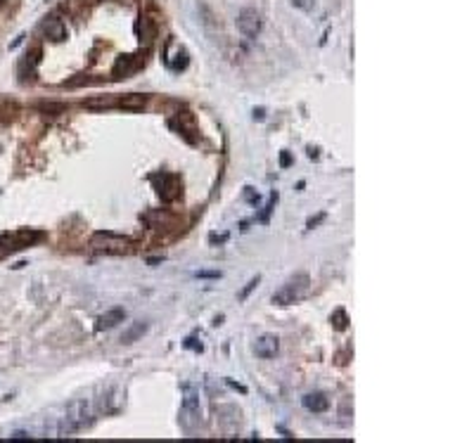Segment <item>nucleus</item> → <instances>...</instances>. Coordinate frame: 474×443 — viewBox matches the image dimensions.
Listing matches in <instances>:
<instances>
[{
  "mask_svg": "<svg viewBox=\"0 0 474 443\" xmlns=\"http://www.w3.org/2000/svg\"><path fill=\"white\" fill-rule=\"evenodd\" d=\"M90 422H93V405L85 398H79V401L67 405V413L59 422V434L62 436L64 434H76V431L85 429Z\"/></svg>",
  "mask_w": 474,
  "mask_h": 443,
  "instance_id": "obj_1",
  "label": "nucleus"
},
{
  "mask_svg": "<svg viewBox=\"0 0 474 443\" xmlns=\"http://www.w3.org/2000/svg\"><path fill=\"white\" fill-rule=\"evenodd\" d=\"M308 289H311V277H308L306 273H299L294 277H289V280L273 294V304H278V306H292V304L301 301L304 296L308 294Z\"/></svg>",
  "mask_w": 474,
  "mask_h": 443,
  "instance_id": "obj_2",
  "label": "nucleus"
},
{
  "mask_svg": "<svg viewBox=\"0 0 474 443\" xmlns=\"http://www.w3.org/2000/svg\"><path fill=\"white\" fill-rule=\"evenodd\" d=\"M43 237V232L36 230H17V232H7V235H0V258L12 251H19L24 247H31L33 242H38Z\"/></svg>",
  "mask_w": 474,
  "mask_h": 443,
  "instance_id": "obj_3",
  "label": "nucleus"
},
{
  "mask_svg": "<svg viewBox=\"0 0 474 443\" xmlns=\"http://www.w3.org/2000/svg\"><path fill=\"white\" fill-rule=\"evenodd\" d=\"M90 244L97 251H105V254H123V251L131 249V240L119 237L114 232H95Z\"/></svg>",
  "mask_w": 474,
  "mask_h": 443,
  "instance_id": "obj_4",
  "label": "nucleus"
},
{
  "mask_svg": "<svg viewBox=\"0 0 474 443\" xmlns=\"http://www.w3.org/2000/svg\"><path fill=\"white\" fill-rule=\"evenodd\" d=\"M237 28H240V33L244 38L254 40L261 33V14L256 10H251V7H244L242 12L237 14Z\"/></svg>",
  "mask_w": 474,
  "mask_h": 443,
  "instance_id": "obj_5",
  "label": "nucleus"
},
{
  "mask_svg": "<svg viewBox=\"0 0 474 443\" xmlns=\"http://www.w3.org/2000/svg\"><path fill=\"white\" fill-rule=\"evenodd\" d=\"M278 351H280V339L275 334H261L256 341H254V353H256L258 358H263V360L275 358Z\"/></svg>",
  "mask_w": 474,
  "mask_h": 443,
  "instance_id": "obj_6",
  "label": "nucleus"
},
{
  "mask_svg": "<svg viewBox=\"0 0 474 443\" xmlns=\"http://www.w3.org/2000/svg\"><path fill=\"white\" fill-rule=\"evenodd\" d=\"M199 417H202V410H199V398L188 391L185 393V398H183V424H185V429H190V419H195V422H199Z\"/></svg>",
  "mask_w": 474,
  "mask_h": 443,
  "instance_id": "obj_7",
  "label": "nucleus"
},
{
  "mask_svg": "<svg viewBox=\"0 0 474 443\" xmlns=\"http://www.w3.org/2000/svg\"><path fill=\"white\" fill-rule=\"evenodd\" d=\"M126 320V310L123 308H112L107 313H102L97 320H95V332H105V330H112L116 327L119 322Z\"/></svg>",
  "mask_w": 474,
  "mask_h": 443,
  "instance_id": "obj_8",
  "label": "nucleus"
},
{
  "mask_svg": "<svg viewBox=\"0 0 474 443\" xmlns=\"http://www.w3.org/2000/svg\"><path fill=\"white\" fill-rule=\"evenodd\" d=\"M180 194V178L171 173L162 175V185H159V197L164 201H173Z\"/></svg>",
  "mask_w": 474,
  "mask_h": 443,
  "instance_id": "obj_9",
  "label": "nucleus"
},
{
  "mask_svg": "<svg viewBox=\"0 0 474 443\" xmlns=\"http://www.w3.org/2000/svg\"><path fill=\"white\" fill-rule=\"evenodd\" d=\"M304 408L308 410V413H325L327 408H330V398H327L323 391H311V393H306L304 398Z\"/></svg>",
  "mask_w": 474,
  "mask_h": 443,
  "instance_id": "obj_10",
  "label": "nucleus"
},
{
  "mask_svg": "<svg viewBox=\"0 0 474 443\" xmlns=\"http://www.w3.org/2000/svg\"><path fill=\"white\" fill-rule=\"evenodd\" d=\"M138 67H140V59H136V55L119 57L116 64H114V69H112V76H114V79H126V76H131Z\"/></svg>",
  "mask_w": 474,
  "mask_h": 443,
  "instance_id": "obj_11",
  "label": "nucleus"
},
{
  "mask_svg": "<svg viewBox=\"0 0 474 443\" xmlns=\"http://www.w3.org/2000/svg\"><path fill=\"white\" fill-rule=\"evenodd\" d=\"M43 31H45V36H48L50 40H55V43H59V40L67 38V27L62 24V19H55V17H50V19L43 22Z\"/></svg>",
  "mask_w": 474,
  "mask_h": 443,
  "instance_id": "obj_12",
  "label": "nucleus"
},
{
  "mask_svg": "<svg viewBox=\"0 0 474 443\" xmlns=\"http://www.w3.org/2000/svg\"><path fill=\"white\" fill-rule=\"evenodd\" d=\"M147 105V95H140V93H131V95H123L116 100V107L121 109H128V111H140V109Z\"/></svg>",
  "mask_w": 474,
  "mask_h": 443,
  "instance_id": "obj_13",
  "label": "nucleus"
},
{
  "mask_svg": "<svg viewBox=\"0 0 474 443\" xmlns=\"http://www.w3.org/2000/svg\"><path fill=\"white\" fill-rule=\"evenodd\" d=\"M149 330V322H145V320H138V322H133L126 332L121 334V344H133V341H138L140 336L145 334Z\"/></svg>",
  "mask_w": 474,
  "mask_h": 443,
  "instance_id": "obj_14",
  "label": "nucleus"
},
{
  "mask_svg": "<svg viewBox=\"0 0 474 443\" xmlns=\"http://www.w3.org/2000/svg\"><path fill=\"white\" fill-rule=\"evenodd\" d=\"M83 107L88 109H109V107H116V100L114 97H90V100H83Z\"/></svg>",
  "mask_w": 474,
  "mask_h": 443,
  "instance_id": "obj_15",
  "label": "nucleus"
},
{
  "mask_svg": "<svg viewBox=\"0 0 474 443\" xmlns=\"http://www.w3.org/2000/svg\"><path fill=\"white\" fill-rule=\"evenodd\" d=\"M330 320H332V325H335V330H346V325H349V320H346V310H341V308L335 310Z\"/></svg>",
  "mask_w": 474,
  "mask_h": 443,
  "instance_id": "obj_16",
  "label": "nucleus"
},
{
  "mask_svg": "<svg viewBox=\"0 0 474 443\" xmlns=\"http://www.w3.org/2000/svg\"><path fill=\"white\" fill-rule=\"evenodd\" d=\"M14 114H17V105H0V123H7V121L14 119Z\"/></svg>",
  "mask_w": 474,
  "mask_h": 443,
  "instance_id": "obj_17",
  "label": "nucleus"
},
{
  "mask_svg": "<svg viewBox=\"0 0 474 443\" xmlns=\"http://www.w3.org/2000/svg\"><path fill=\"white\" fill-rule=\"evenodd\" d=\"M171 67L176 69V71H180V69H185V67H188V53H185L183 48H180V50H178V53H176V59L171 62Z\"/></svg>",
  "mask_w": 474,
  "mask_h": 443,
  "instance_id": "obj_18",
  "label": "nucleus"
},
{
  "mask_svg": "<svg viewBox=\"0 0 474 443\" xmlns=\"http://www.w3.org/2000/svg\"><path fill=\"white\" fill-rule=\"evenodd\" d=\"M275 201H278V194H271V199H268V204H266V209H263V214L258 216V221H261V223H268V216H271L273 206H275Z\"/></svg>",
  "mask_w": 474,
  "mask_h": 443,
  "instance_id": "obj_19",
  "label": "nucleus"
},
{
  "mask_svg": "<svg viewBox=\"0 0 474 443\" xmlns=\"http://www.w3.org/2000/svg\"><path fill=\"white\" fill-rule=\"evenodd\" d=\"M258 282H261V277H258V275H256V277H254V280H249V282H247V287H244L242 292H240V301H244L247 296L251 294V289H256V284H258Z\"/></svg>",
  "mask_w": 474,
  "mask_h": 443,
  "instance_id": "obj_20",
  "label": "nucleus"
},
{
  "mask_svg": "<svg viewBox=\"0 0 474 443\" xmlns=\"http://www.w3.org/2000/svg\"><path fill=\"white\" fill-rule=\"evenodd\" d=\"M292 5L299 7V10H304V12H311L315 7V0H292Z\"/></svg>",
  "mask_w": 474,
  "mask_h": 443,
  "instance_id": "obj_21",
  "label": "nucleus"
},
{
  "mask_svg": "<svg viewBox=\"0 0 474 443\" xmlns=\"http://www.w3.org/2000/svg\"><path fill=\"white\" fill-rule=\"evenodd\" d=\"M195 277H202V280H216V277H221V273H218V270H197V273H195Z\"/></svg>",
  "mask_w": 474,
  "mask_h": 443,
  "instance_id": "obj_22",
  "label": "nucleus"
},
{
  "mask_svg": "<svg viewBox=\"0 0 474 443\" xmlns=\"http://www.w3.org/2000/svg\"><path fill=\"white\" fill-rule=\"evenodd\" d=\"M280 166H282V168L292 166V154H289V152H282V154H280Z\"/></svg>",
  "mask_w": 474,
  "mask_h": 443,
  "instance_id": "obj_23",
  "label": "nucleus"
},
{
  "mask_svg": "<svg viewBox=\"0 0 474 443\" xmlns=\"http://www.w3.org/2000/svg\"><path fill=\"white\" fill-rule=\"evenodd\" d=\"M209 242H211V244H223V242H228V235H225V232H223V235H211Z\"/></svg>",
  "mask_w": 474,
  "mask_h": 443,
  "instance_id": "obj_24",
  "label": "nucleus"
},
{
  "mask_svg": "<svg viewBox=\"0 0 474 443\" xmlns=\"http://www.w3.org/2000/svg\"><path fill=\"white\" fill-rule=\"evenodd\" d=\"M10 439H14V441H27V439H31V436H28L27 431H14Z\"/></svg>",
  "mask_w": 474,
  "mask_h": 443,
  "instance_id": "obj_25",
  "label": "nucleus"
},
{
  "mask_svg": "<svg viewBox=\"0 0 474 443\" xmlns=\"http://www.w3.org/2000/svg\"><path fill=\"white\" fill-rule=\"evenodd\" d=\"M43 111H64V107L62 105H41Z\"/></svg>",
  "mask_w": 474,
  "mask_h": 443,
  "instance_id": "obj_26",
  "label": "nucleus"
},
{
  "mask_svg": "<svg viewBox=\"0 0 474 443\" xmlns=\"http://www.w3.org/2000/svg\"><path fill=\"white\" fill-rule=\"evenodd\" d=\"M185 349H195V351H202V344H197V339H188V341H185Z\"/></svg>",
  "mask_w": 474,
  "mask_h": 443,
  "instance_id": "obj_27",
  "label": "nucleus"
},
{
  "mask_svg": "<svg viewBox=\"0 0 474 443\" xmlns=\"http://www.w3.org/2000/svg\"><path fill=\"white\" fill-rule=\"evenodd\" d=\"M244 197H247V201H258V194L254 192L251 188H247V192H244Z\"/></svg>",
  "mask_w": 474,
  "mask_h": 443,
  "instance_id": "obj_28",
  "label": "nucleus"
},
{
  "mask_svg": "<svg viewBox=\"0 0 474 443\" xmlns=\"http://www.w3.org/2000/svg\"><path fill=\"white\" fill-rule=\"evenodd\" d=\"M323 218H325V214H320V216H318V218H311V221H308V230H313V228H315V225H318V223H320Z\"/></svg>",
  "mask_w": 474,
  "mask_h": 443,
  "instance_id": "obj_29",
  "label": "nucleus"
},
{
  "mask_svg": "<svg viewBox=\"0 0 474 443\" xmlns=\"http://www.w3.org/2000/svg\"><path fill=\"white\" fill-rule=\"evenodd\" d=\"M263 116H266V109H263V107L254 109V119H258V121H261V119H263Z\"/></svg>",
  "mask_w": 474,
  "mask_h": 443,
  "instance_id": "obj_30",
  "label": "nucleus"
},
{
  "mask_svg": "<svg viewBox=\"0 0 474 443\" xmlns=\"http://www.w3.org/2000/svg\"><path fill=\"white\" fill-rule=\"evenodd\" d=\"M308 157H311V159H315V157H318V149H315V147H308Z\"/></svg>",
  "mask_w": 474,
  "mask_h": 443,
  "instance_id": "obj_31",
  "label": "nucleus"
}]
</instances>
